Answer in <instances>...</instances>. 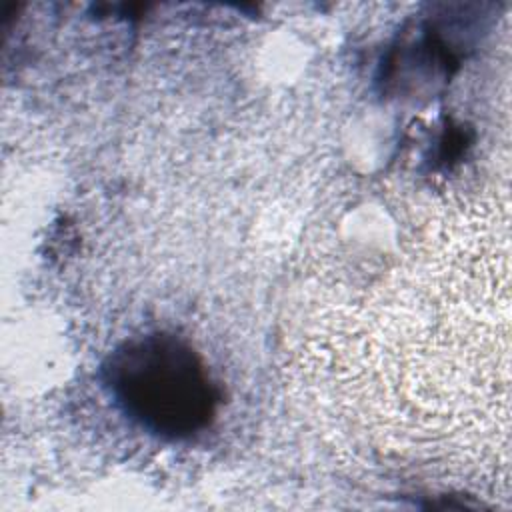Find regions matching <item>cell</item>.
Masks as SVG:
<instances>
[{
	"label": "cell",
	"instance_id": "obj_1",
	"mask_svg": "<svg viewBox=\"0 0 512 512\" xmlns=\"http://www.w3.org/2000/svg\"><path fill=\"white\" fill-rule=\"evenodd\" d=\"M102 382L124 416L162 440H186L206 430L220 404L202 358L168 332L114 348L102 364Z\"/></svg>",
	"mask_w": 512,
	"mask_h": 512
}]
</instances>
